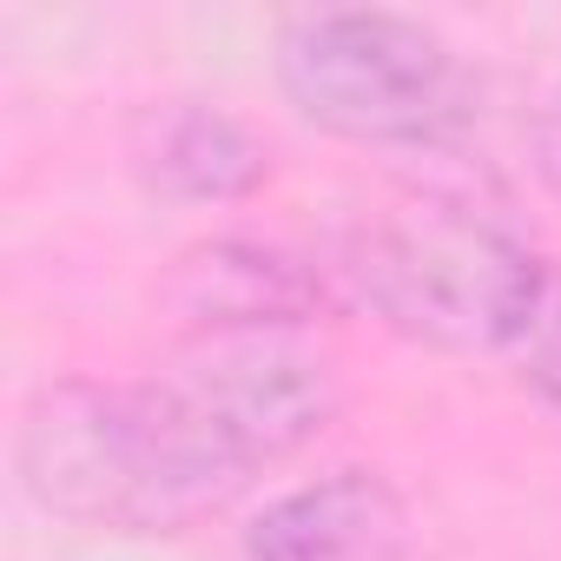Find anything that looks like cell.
I'll list each match as a JSON object with an SVG mask.
<instances>
[{
	"label": "cell",
	"instance_id": "obj_1",
	"mask_svg": "<svg viewBox=\"0 0 561 561\" xmlns=\"http://www.w3.org/2000/svg\"><path fill=\"white\" fill-rule=\"evenodd\" d=\"M331 416L337 377L298 337H185L146 377L41 383L14 423V476L67 528L192 535Z\"/></svg>",
	"mask_w": 561,
	"mask_h": 561
},
{
	"label": "cell",
	"instance_id": "obj_2",
	"mask_svg": "<svg viewBox=\"0 0 561 561\" xmlns=\"http://www.w3.org/2000/svg\"><path fill=\"white\" fill-rule=\"evenodd\" d=\"M331 285L351 311L443 357H515L548 291V257L522 225L456 185H410L364 205L331 244Z\"/></svg>",
	"mask_w": 561,
	"mask_h": 561
},
{
	"label": "cell",
	"instance_id": "obj_3",
	"mask_svg": "<svg viewBox=\"0 0 561 561\" xmlns=\"http://www.w3.org/2000/svg\"><path fill=\"white\" fill-rule=\"evenodd\" d=\"M277 87L305 126L370 152H449L482 113L462 54L397 8H318L285 21Z\"/></svg>",
	"mask_w": 561,
	"mask_h": 561
},
{
	"label": "cell",
	"instance_id": "obj_4",
	"mask_svg": "<svg viewBox=\"0 0 561 561\" xmlns=\"http://www.w3.org/2000/svg\"><path fill=\"white\" fill-rule=\"evenodd\" d=\"M159 305L185 337H298L344 298L324 264L264 238L218 231L172 257V271L159 277Z\"/></svg>",
	"mask_w": 561,
	"mask_h": 561
},
{
	"label": "cell",
	"instance_id": "obj_5",
	"mask_svg": "<svg viewBox=\"0 0 561 561\" xmlns=\"http://www.w3.org/2000/svg\"><path fill=\"white\" fill-rule=\"evenodd\" d=\"M244 561H416V515L383 469L344 462L271 495L244 522Z\"/></svg>",
	"mask_w": 561,
	"mask_h": 561
},
{
	"label": "cell",
	"instance_id": "obj_6",
	"mask_svg": "<svg viewBox=\"0 0 561 561\" xmlns=\"http://www.w3.org/2000/svg\"><path fill=\"white\" fill-rule=\"evenodd\" d=\"M126 159L139 185L165 205H244L271 185V146L251 119L218 100H152L126 126Z\"/></svg>",
	"mask_w": 561,
	"mask_h": 561
},
{
	"label": "cell",
	"instance_id": "obj_7",
	"mask_svg": "<svg viewBox=\"0 0 561 561\" xmlns=\"http://www.w3.org/2000/svg\"><path fill=\"white\" fill-rule=\"evenodd\" d=\"M515 370L548 410H561V264L548 271V291L528 318V337L515 344Z\"/></svg>",
	"mask_w": 561,
	"mask_h": 561
},
{
	"label": "cell",
	"instance_id": "obj_8",
	"mask_svg": "<svg viewBox=\"0 0 561 561\" xmlns=\"http://www.w3.org/2000/svg\"><path fill=\"white\" fill-rule=\"evenodd\" d=\"M528 159H535V179L548 185V198L561 205V80L535 100V119H528Z\"/></svg>",
	"mask_w": 561,
	"mask_h": 561
}]
</instances>
